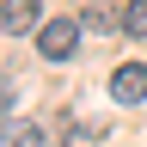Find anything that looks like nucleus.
<instances>
[{"mask_svg": "<svg viewBox=\"0 0 147 147\" xmlns=\"http://www.w3.org/2000/svg\"><path fill=\"white\" fill-rule=\"evenodd\" d=\"M74 43H80V25L74 18H43V31H37V55L43 61H67Z\"/></svg>", "mask_w": 147, "mask_h": 147, "instance_id": "1", "label": "nucleus"}, {"mask_svg": "<svg viewBox=\"0 0 147 147\" xmlns=\"http://www.w3.org/2000/svg\"><path fill=\"white\" fill-rule=\"evenodd\" d=\"M0 31L37 37V31H43V0H0Z\"/></svg>", "mask_w": 147, "mask_h": 147, "instance_id": "2", "label": "nucleus"}, {"mask_svg": "<svg viewBox=\"0 0 147 147\" xmlns=\"http://www.w3.org/2000/svg\"><path fill=\"white\" fill-rule=\"evenodd\" d=\"M110 98H117V104H141L147 98V67L141 61H123L117 74H110Z\"/></svg>", "mask_w": 147, "mask_h": 147, "instance_id": "3", "label": "nucleus"}, {"mask_svg": "<svg viewBox=\"0 0 147 147\" xmlns=\"http://www.w3.org/2000/svg\"><path fill=\"white\" fill-rule=\"evenodd\" d=\"M0 147H43V135H37V123H6V129H0Z\"/></svg>", "mask_w": 147, "mask_h": 147, "instance_id": "4", "label": "nucleus"}, {"mask_svg": "<svg viewBox=\"0 0 147 147\" xmlns=\"http://www.w3.org/2000/svg\"><path fill=\"white\" fill-rule=\"evenodd\" d=\"M123 37H147V0H129L123 6Z\"/></svg>", "mask_w": 147, "mask_h": 147, "instance_id": "5", "label": "nucleus"}]
</instances>
